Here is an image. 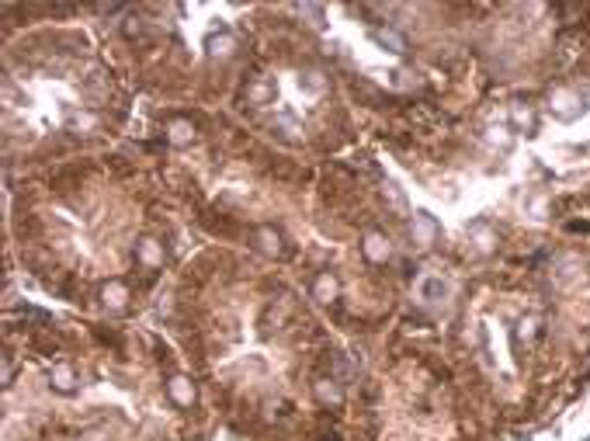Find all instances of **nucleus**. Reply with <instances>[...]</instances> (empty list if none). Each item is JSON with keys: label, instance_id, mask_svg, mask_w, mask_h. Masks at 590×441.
<instances>
[{"label": "nucleus", "instance_id": "nucleus-1", "mask_svg": "<svg viewBox=\"0 0 590 441\" xmlns=\"http://www.w3.org/2000/svg\"><path fill=\"white\" fill-rule=\"evenodd\" d=\"M372 42H375V46H382L386 53H396V56L406 49V46H403V39H400L396 32H389V28H375V32H372Z\"/></svg>", "mask_w": 590, "mask_h": 441}, {"label": "nucleus", "instance_id": "nucleus-2", "mask_svg": "<svg viewBox=\"0 0 590 441\" xmlns=\"http://www.w3.org/2000/svg\"><path fill=\"white\" fill-rule=\"evenodd\" d=\"M365 258H368V261H386V258H389V244H386L379 233H368V237H365Z\"/></svg>", "mask_w": 590, "mask_h": 441}, {"label": "nucleus", "instance_id": "nucleus-7", "mask_svg": "<svg viewBox=\"0 0 590 441\" xmlns=\"http://www.w3.org/2000/svg\"><path fill=\"white\" fill-rule=\"evenodd\" d=\"M229 49H233V39H229V35H212V39H208V53H212V56H226Z\"/></svg>", "mask_w": 590, "mask_h": 441}, {"label": "nucleus", "instance_id": "nucleus-5", "mask_svg": "<svg viewBox=\"0 0 590 441\" xmlns=\"http://www.w3.org/2000/svg\"><path fill=\"white\" fill-rule=\"evenodd\" d=\"M170 396H174L181 406H188V403L195 399V389H191V382H188V379H181V375H177V379H170Z\"/></svg>", "mask_w": 590, "mask_h": 441}, {"label": "nucleus", "instance_id": "nucleus-10", "mask_svg": "<svg viewBox=\"0 0 590 441\" xmlns=\"http://www.w3.org/2000/svg\"><path fill=\"white\" fill-rule=\"evenodd\" d=\"M472 233H476V237H479V247H483V251H490V247H493V237H490V233H486V230H483V226H476V230H472Z\"/></svg>", "mask_w": 590, "mask_h": 441}, {"label": "nucleus", "instance_id": "nucleus-6", "mask_svg": "<svg viewBox=\"0 0 590 441\" xmlns=\"http://www.w3.org/2000/svg\"><path fill=\"white\" fill-rule=\"evenodd\" d=\"M53 386H56L60 393H70V389H73V372H70L66 365H60V368L53 372Z\"/></svg>", "mask_w": 590, "mask_h": 441}, {"label": "nucleus", "instance_id": "nucleus-9", "mask_svg": "<svg viewBox=\"0 0 590 441\" xmlns=\"http://www.w3.org/2000/svg\"><path fill=\"white\" fill-rule=\"evenodd\" d=\"M170 139H174V143H188V139H191V125L174 122V125H170Z\"/></svg>", "mask_w": 590, "mask_h": 441}, {"label": "nucleus", "instance_id": "nucleus-4", "mask_svg": "<svg viewBox=\"0 0 590 441\" xmlns=\"http://www.w3.org/2000/svg\"><path fill=\"white\" fill-rule=\"evenodd\" d=\"M413 233H417V240H420V244H431V240H434V233H438V226L431 223V215H424V212H420V215L413 219Z\"/></svg>", "mask_w": 590, "mask_h": 441}, {"label": "nucleus", "instance_id": "nucleus-3", "mask_svg": "<svg viewBox=\"0 0 590 441\" xmlns=\"http://www.w3.org/2000/svg\"><path fill=\"white\" fill-rule=\"evenodd\" d=\"M445 296H448V282H441V278H424V282H420V299L438 303V299H445Z\"/></svg>", "mask_w": 590, "mask_h": 441}, {"label": "nucleus", "instance_id": "nucleus-8", "mask_svg": "<svg viewBox=\"0 0 590 441\" xmlns=\"http://www.w3.org/2000/svg\"><path fill=\"white\" fill-rule=\"evenodd\" d=\"M334 292H337L334 275H320V282H316V296H320V299H334Z\"/></svg>", "mask_w": 590, "mask_h": 441}]
</instances>
